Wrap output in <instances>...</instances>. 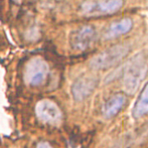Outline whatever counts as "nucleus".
Masks as SVG:
<instances>
[{
  "mask_svg": "<svg viewBox=\"0 0 148 148\" xmlns=\"http://www.w3.org/2000/svg\"><path fill=\"white\" fill-rule=\"evenodd\" d=\"M148 72L147 60L143 53L135 54L125 64L122 73V82L124 90L133 95Z\"/></svg>",
  "mask_w": 148,
  "mask_h": 148,
  "instance_id": "nucleus-1",
  "label": "nucleus"
},
{
  "mask_svg": "<svg viewBox=\"0 0 148 148\" xmlns=\"http://www.w3.org/2000/svg\"><path fill=\"white\" fill-rule=\"evenodd\" d=\"M129 52L127 45H116L108 48L90 58V66L95 70H106L115 66Z\"/></svg>",
  "mask_w": 148,
  "mask_h": 148,
  "instance_id": "nucleus-2",
  "label": "nucleus"
},
{
  "mask_svg": "<svg viewBox=\"0 0 148 148\" xmlns=\"http://www.w3.org/2000/svg\"><path fill=\"white\" fill-rule=\"evenodd\" d=\"M49 72V64L44 58L40 56L33 57L26 64L24 81L31 86H40L47 78Z\"/></svg>",
  "mask_w": 148,
  "mask_h": 148,
  "instance_id": "nucleus-3",
  "label": "nucleus"
},
{
  "mask_svg": "<svg viewBox=\"0 0 148 148\" xmlns=\"http://www.w3.org/2000/svg\"><path fill=\"white\" fill-rule=\"evenodd\" d=\"M37 119L43 123L58 126L63 121V113L58 106L51 100L43 99L38 101L35 107Z\"/></svg>",
  "mask_w": 148,
  "mask_h": 148,
  "instance_id": "nucleus-4",
  "label": "nucleus"
},
{
  "mask_svg": "<svg viewBox=\"0 0 148 148\" xmlns=\"http://www.w3.org/2000/svg\"><path fill=\"white\" fill-rule=\"evenodd\" d=\"M123 5V0L86 1L81 6V11L85 16L108 15L116 12Z\"/></svg>",
  "mask_w": 148,
  "mask_h": 148,
  "instance_id": "nucleus-5",
  "label": "nucleus"
},
{
  "mask_svg": "<svg viewBox=\"0 0 148 148\" xmlns=\"http://www.w3.org/2000/svg\"><path fill=\"white\" fill-rule=\"evenodd\" d=\"M96 38L95 27L85 25L79 27L71 35L70 45L76 51H85L91 46Z\"/></svg>",
  "mask_w": 148,
  "mask_h": 148,
  "instance_id": "nucleus-6",
  "label": "nucleus"
},
{
  "mask_svg": "<svg viewBox=\"0 0 148 148\" xmlns=\"http://www.w3.org/2000/svg\"><path fill=\"white\" fill-rule=\"evenodd\" d=\"M97 87V79L93 76L82 75L74 82L71 92L76 101H85L88 98Z\"/></svg>",
  "mask_w": 148,
  "mask_h": 148,
  "instance_id": "nucleus-7",
  "label": "nucleus"
},
{
  "mask_svg": "<svg viewBox=\"0 0 148 148\" xmlns=\"http://www.w3.org/2000/svg\"><path fill=\"white\" fill-rule=\"evenodd\" d=\"M126 101V96L121 93L112 95L103 106L102 114L106 119H111L119 114Z\"/></svg>",
  "mask_w": 148,
  "mask_h": 148,
  "instance_id": "nucleus-8",
  "label": "nucleus"
},
{
  "mask_svg": "<svg viewBox=\"0 0 148 148\" xmlns=\"http://www.w3.org/2000/svg\"><path fill=\"white\" fill-rule=\"evenodd\" d=\"M132 27V21L130 18H123L119 21H114L107 29L105 34V37L110 40L121 36L130 32Z\"/></svg>",
  "mask_w": 148,
  "mask_h": 148,
  "instance_id": "nucleus-9",
  "label": "nucleus"
},
{
  "mask_svg": "<svg viewBox=\"0 0 148 148\" xmlns=\"http://www.w3.org/2000/svg\"><path fill=\"white\" fill-rule=\"evenodd\" d=\"M148 114V82H147L132 108V115L135 119H138Z\"/></svg>",
  "mask_w": 148,
  "mask_h": 148,
  "instance_id": "nucleus-10",
  "label": "nucleus"
},
{
  "mask_svg": "<svg viewBox=\"0 0 148 148\" xmlns=\"http://www.w3.org/2000/svg\"><path fill=\"white\" fill-rule=\"evenodd\" d=\"M36 148H53V147L46 141H41L37 144Z\"/></svg>",
  "mask_w": 148,
  "mask_h": 148,
  "instance_id": "nucleus-11",
  "label": "nucleus"
}]
</instances>
